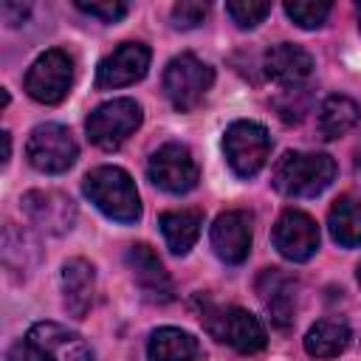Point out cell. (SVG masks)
Returning a JSON list of instances; mask_svg holds the SVG:
<instances>
[{"instance_id": "cell-29", "label": "cell", "mask_w": 361, "mask_h": 361, "mask_svg": "<svg viewBox=\"0 0 361 361\" xmlns=\"http://www.w3.org/2000/svg\"><path fill=\"white\" fill-rule=\"evenodd\" d=\"M28 11H31V8L23 6V3H11V0L0 3V17H3V23H8V25H20V23H25Z\"/></svg>"}, {"instance_id": "cell-24", "label": "cell", "mask_w": 361, "mask_h": 361, "mask_svg": "<svg viewBox=\"0 0 361 361\" xmlns=\"http://www.w3.org/2000/svg\"><path fill=\"white\" fill-rule=\"evenodd\" d=\"M330 8L333 6L327 0H293V3H285V14L299 28H319V25H324Z\"/></svg>"}, {"instance_id": "cell-1", "label": "cell", "mask_w": 361, "mask_h": 361, "mask_svg": "<svg viewBox=\"0 0 361 361\" xmlns=\"http://www.w3.org/2000/svg\"><path fill=\"white\" fill-rule=\"evenodd\" d=\"M6 361H93V355L79 333L56 322H37L11 344Z\"/></svg>"}, {"instance_id": "cell-2", "label": "cell", "mask_w": 361, "mask_h": 361, "mask_svg": "<svg viewBox=\"0 0 361 361\" xmlns=\"http://www.w3.org/2000/svg\"><path fill=\"white\" fill-rule=\"evenodd\" d=\"M85 195L102 214L116 223H135L141 217V200L133 178L118 166H96L82 180Z\"/></svg>"}, {"instance_id": "cell-19", "label": "cell", "mask_w": 361, "mask_h": 361, "mask_svg": "<svg viewBox=\"0 0 361 361\" xmlns=\"http://www.w3.org/2000/svg\"><path fill=\"white\" fill-rule=\"evenodd\" d=\"M353 333H350V324L341 319V316H327V319H319L307 336H305V350L307 355L313 358H336L338 353L347 350Z\"/></svg>"}, {"instance_id": "cell-3", "label": "cell", "mask_w": 361, "mask_h": 361, "mask_svg": "<svg viewBox=\"0 0 361 361\" xmlns=\"http://www.w3.org/2000/svg\"><path fill=\"white\" fill-rule=\"evenodd\" d=\"M200 324L206 327L209 336H214L217 341L228 344L231 350H237L243 355H254V353L265 350V344H268V333H265L262 322L237 305L206 302L200 307Z\"/></svg>"}, {"instance_id": "cell-15", "label": "cell", "mask_w": 361, "mask_h": 361, "mask_svg": "<svg viewBox=\"0 0 361 361\" xmlns=\"http://www.w3.org/2000/svg\"><path fill=\"white\" fill-rule=\"evenodd\" d=\"M23 212L45 234H65L76 220V206L56 189H34L23 195Z\"/></svg>"}, {"instance_id": "cell-30", "label": "cell", "mask_w": 361, "mask_h": 361, "mask_svg": "<svg viewBox=\"0 0 361 361\" xmlns=\"http://www.w3.org/2000/svg\"><path fill=\"white\" fill-rule=\"evenodd\" d=\"M0 138H3V164H8V158H11V135L3 130Z\"/></svg>"}, {"instance_id": "cell-18", "label": "cell", "mask_w": 361, "mask_h": 361, "mask_svg": "<svg viewBox=\"0 0 361 361\" xmlns=\"http://www.w3.org/2000/svg\"><path fill=\"white\" fill-rule=\"evenodd\" d=\"M265 73L285 87H299L313 73V56L302 45L279 42L265 54Z\"/></svg>"}, {"instance_id": "cell-27", "label": "cell", "mask_w": 361, "mask_h": 361, "mask_svg": "<svg viewBox=\"0 0 361 361\" xmlns=\"http://www.w3.org/2000/svg\"><path fill=\"white\" fill-rule=\"evenodd\" d=\"M209 6L206 3H195V0H180L172 6V25L175 28H195L206 20Z\"/></svg>"}, {"instance_id": "cell-13", "label": "cell", "mask_w": 361, "mask_h": 361, "mask_svg": "<svg viewBox=\"0 0 361 361\" xmlns=\"http://www.w3.org/2000/svg\"><path fill=\"white\" fill-rule=\"evenodd\" d=\"M127 265H130L133 279H135V285H138V290L147 302L166 305V302L175 299L172 276L166 274L164 262L158 259V254L147 243H135V245L127 248Z\"/></svg>"}, {"instance_id": "cell-22", "label": "cell", "mask_w": 361, "mask_h": 361, "mask_svg": "<svg viewBox=\"0 0 361 361\" xmlns=\"http://www.w3.org/2000/svg\"><path fill=\"white\" fill-rule=\"evenodd\" d=\"M327 226H330V237L338 245L344 248L361 245V200L341 195L327 212Z\"/></svg>"}, {"instance_id": "cell-10", "label": "cell", "mask_w": 361, "mask_h": 361, "mask_svg": "<svg viewBox=\"0 0 361 361\" xmlns=\"http://www.w3.org/2000/svg\"><path fill=\"white\" fill-rule=\"evenodd\" d=\"M147 175L158 189L172 192V195H183V192L197 186L200 169L183 144H164L149 155Z\"/></svg>"}, {"instance_id": "cell-9", "label": "cell", "mask_w": 361, "mask_h": 361, "mask_svg": "<svg viewBox=\"0 0 361 361\" xmlns=\"http://www.w3.org/2000/svg\"><path fill=\"white\" fill-rule=\"evenodd\" d=\"M76 141L71 135L68 127L62 124H37L28 135V144H25V155H28V164L39 172H48V175H59L65 169L73 166L76 161Z\"/></svg>"}, {"instance_id": "cell-16", "label": "cell", "mask_w": 361, "mask_h": 361, "mask_svg": "<svg viewBox=\"0 0 361 361\" xmlns=\"http://www.w3.org/2000/svg\"><path fill=\"white\" fill-rule=\"evenodd\" d=\"M212 248L223 262L240 265L251 251V214L243 209L217 214L212 226Z\"/></svg>"}, {"instance_id": "cell-23", "label": "cell", "mask_w": 361, "mask_h": 361, "mask_svg": "<svg viewBox=\"0 0 361 361\" xmlns=\"http://www.w3.org/2000/svg\"><path fill=\"white\" fill-rule=\"evenodd\" d=\"M361 118V107L350 96H327L319 107V135L333 141L344 133H350Z\"/></svg>"}, {"instance_id": "cell-8", "label": "cell", "mask_w": 361, "mask_h": 361, "mask_svg": "<svg viewBox=\"0 0 361 361\" xmlns=\"http://www.w3.org/2000/svg\"><path fill=\"white\" fill-rule=\"evenodd\" d=\"M73 85V62L65 51L51 48L34 59L25 73V93L39 104H59Z\"/></svg>"}, {"instance_id": "cell-21", "label": "cell", "mask_w": 361, "mask_h": 361, "mask_svg": "<svg viewBox=\"0 0 361 361\" xmlns=\"http://www.w3.org/2000/svg\"><path fill=\"white\" fill-rule=\"evenodd\" d=\"M200 344L180 327H158L147 344V361H195Z\"/></svg>"}, {"instance_id": "cell-12", "label": "cell", "mask_w": 361, "mask_h": 361, "mask_svg": "<svg viewBox=\"0 0 361 361\" xmlns=\"http://www.w3.org/2000/svg\"><path fill=\"white\" fill-rule=\"evenodd\" d=\"M274 248L290 259V262H305L316 254L319 248V226L310 214L299 209H285L279 220L274 223Z\"/></svg>"}, {"instance_id": "cell-11", "label": "cell", "mask_w": 361, "mask_h": 361, "mask_svg": "<svg viewBox=\"0 0 361 361\" xmlns=\"http://www.w3.org/2000/svg\"><path fill=\"white\" fill-rule=\"evenodd\" d=\"M257 296L279 330H288L299 307V282L282 268H265L257 276Z\"/></svg>"}, {"instance_id": "cell-5", "label": "cell", "mask_w": 361, "mask_h": 361, "mask_svg": "<svg viewBox=\"0 0 361 361\" xmlns=\"http://www.w3.org/2000/svg\"><path fill=\"white\" fill-rule=\"evenodd\" d=\"M212 82H214V71L206 62H200L195 54H180L169 59L164 71V93L172 102V107L180 113L195 110L209 93Z\"/></svg>"}, {"instance_id": "cell-7", "label": "cell", "mask_w": 361, "mask_h": 361, "mask_svg": "<svg viewBox=\"0 0 361 361\" xmlns=\"http://www.w3.org/2000/svg\"><path fill=\"white\" fill-rule=\"evenodd\" d=\"M144 113H141V104L133 102V99H113V102H104L99 104L85 127H87V138L102 147V149H116L121 147L141 124Z\"/></svg>"}, {"instance_id": "cell-4", "label": "cell", "mask_w": 361, "mask_h": 361, "mask_svg": "<svg viewBox=\"0 0 361 361\" xmlns=\"http://www.w3.org/2000/svg\"><path fill=\"white\" fill-rule=\"evenodd\" d=\"M336 178V161L324 152H285L274 166V189L288 197H316Z\"/></svg>"}, {"instance_id": "cell-32", "label": "cell", "mask_w": 361, "mask_h": 361, "mask_svg": "<svg viewBox=\"0 0 361 361\" xmlns=\"http://www.w3.org/2000/svg\"><path fill=\"white\" fill-rule=\"evenodd\" d=\"M355 276H358V285H361V262H358V268H355Z\"/></svg>"}, {"instance_id": "cell-25", "label": "cell", "mask_w": 361, "mask_h": 361, "mask_svg": "<svg viewBox=\"0 0 361 361\" xmlns=\"http://www.w3.org/2000/svg\"><path fill=\"white\" fill-rule=\"evenodd\" d=\"M226 14H228L240 28H257V25L271 14V3H259V0H234V3H226Z\"/></svg>"}, {"instance_id": "cell-26", "label": "cell", "mask_w": 361, "mask_h": 361, "mask_svg": "<svg viewBox=\"0 0 361 361\" xmlns=\"http://www.w3.org/2000/svg\"><path fill=\"white\" fill-rule=\"evenodd\" d=\"M307 104H310V96L307 90L299 85V87H285V93L276 99V110H279V118L293 124V121H302V116L307 113Z\"/></svg>"}, {"instance_id": "cell-28", "label": "cell", "mask_w": 361, "mask_h": 361, "mask_svg": "<svg viewBox=\"0 0 361 361\" xmlns=\"http://www.w3.org/2000/svg\"><path fill=\"white\" fill-rule=\"evenodd\" d=\"M76 8L90 14V17H99L104 23H116L127 14V3H118V0H102V3H85V0H76Z\"/></svg>"}, {"instance_id": "cell-6", "label": "cell", "mask_w": 361, "mask_h": 361, "mask_svg": "<svg viewBox=\"0 0 361 361\" xmlns=\"http://www.w3.org/2000/svg\"><path fill=\"white\" fill-rule=\"evenodd\" d=\"M223 152L234 175L254 178L271 155V135L257 121H234L223 133Z\"/></svg>"}, {"instance_id": "cell-20", "label": "cell", "mask_w": 361, "mask_h": 361, "mask_svg": "<svg viewBox=\"0 0 361 361\" xmlns=\"http://www.w3.org/2000/svg\"><path fill=\"white\" fill-rule=\"evenodd\" d=\"M158 226H161V234H164L169 251L186 254L200 237L203 214L197 209H172V212H164L158 217Z\"/></svg>"}, {"instance_id": "cell-31", "label": "cell", "mask_w": 361, "mask_h": 361, "mask_svg": "<svg viewBox=\"0 0 361 361\" xmlns=\"http://www.w3.org/2000/svg\"><path fill=\"white\" fill-rule=\"evenodd\" d=\"M355 17H358V31H361V3L355 6Z\"/></svg>"}, {"instance_id": "cell-14", "label": "cell", "mask_w": 361, "mask_h": 361, "mask_svg": "<svg viewBox=\"0 0 361 361\" xmlns=\"http://www.w3.org/2000/svg\"><path fill=\"white\" fill-rule=\"evenodd\" d=\"M149 68V48L144 42H121L113 48L96 68V87H124L147 76Z\"/></svg>"}, {"instance_id": "cell-17", "label": "cell", "mask_w": 361, "mask_h": 361, "mask_svg": "<svg viewBox=\"0 0 361 361\" xmlns=\"http://www.w3.org/2000/svg\"><path fill=\"white\" fill-rule=\"evenodd\" d=\"M93 293H96V271L87 259L73 257L62 265V302L65 310L73 319H82L90 305H93Z\"/></svg>"}]
</instances>
